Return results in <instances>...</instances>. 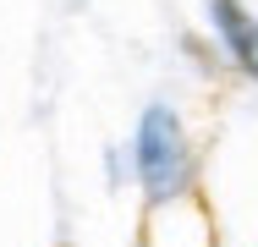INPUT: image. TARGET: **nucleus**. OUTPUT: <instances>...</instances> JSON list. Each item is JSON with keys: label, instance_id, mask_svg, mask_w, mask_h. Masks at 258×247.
I'll use <instances>...</instances> for the list:
<instances>
[{"label": "nucleus", "instance_id": "obj_1", "mask_svg": "<svg viewBox=\"0 0 258 247\" xmlns=\"http://www.w3.org/2000/svg\"><path fill=\"white\" fill-rule=\"evenodd\" d=\"M138 176H143L149 203L176 198L187 181V138H181V121L165 104H149L143 121H138Z\"/></svg>", "mask_w": 258, "mask_h": 247}, {"label": "nucleus", "instance_id": "obj_2", "mask_svg": "<svg viewBox=\"0 0 258 247\" xmlns=\"http://www.w3.org/2000/svg\"><path fill=\"white\" fill-rule=\"evenodd\" d=\"M209 6H214V28L231 44V60L247 77H258V28H253V17H247V6L242 0H209Z\"/></svg>", "mask_w": 258, "mask_h": 247}]
</instances>
